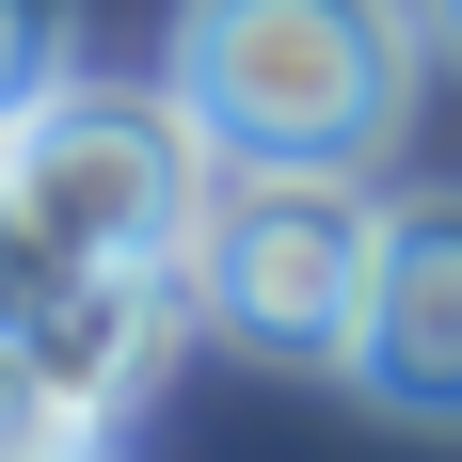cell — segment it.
<instances>
[{"instance_id": "cell-8", "label": "cell", "mask_w": 462, "mask_h": 462, "mask_svg": "<svg viewBox=\"0 0 462 462\" xmlns=\"http://www.w3.org/2000/svg\"><path fill=\"white\" fill-rule=\"evenodd\" d=\"M0 462H112V447H0Z\"/></svg>"}, {"instance_id": "cell-4", "label": "cell", "mask_w": 462, "mask_h": 462, "mask_svg": "<svg viewBox=\"0 0 462 462\" xmlns=\"http://www.w3.org/2000/svg\"><path fill=\"white\" fill-rule=\"evenodd\" d=\"M351 399L399 430H462V191H399L367 239V319H351Z\"/></svg>"}, {"instance_id": "cell-3", "label": "cell", "mask_w": 462, "mask_h": 462, "mask_svg": "<svg viewBox=\"0 0 462 462\" xmlns=\"http://www.w3.org/2000/svg\"><path fill=\"white\" fill-rule=\"evenodd\" d=\"M208 176H224V160L191 143L176 80L160 96L143 80H64V96H32V112L0 128V191H16L80 272H176Z\"/></svg>"}, {"instance_id": "cell-2", "label": "cell", "mask_w": 462, "mask_h": 462, "mask_svg": "<svg viewBox=\"0 0 462 462\" xmlns=\"http://www.w3.org/2000/svg\"><path fill=\"white\" fill-rule=\"evenodd\" d=\"M367 239H383V191L319 176V160H224L208 208H191L176 287L239 335V351H272V367H351Z\"/></svg>"}, {"instance_id": "cell-5", "label": "cell", "mask_w": 462, "mask_h": 462, "mask_svg": "<svg viewBox=\"0 0 462 462\" xmlns=\"http://www.w3.org/2000/svg\"><path fill=\"white\" fill-rule=\"evenodd\" d=\"M80 80V0H0V128Z\"/></svg>"}, {"instance_id": "cell-7", "label": "cell", "mask_w": 462, "mask_h": 462, "mask_svg": "<svg viewBox=\"0 0 462 462\" xmlns=\"http://www.w3.org/2000/svg\"><path fill=\"white\" fill-rule=\"evenodd\" d=\"M415 32H430V48H447V64H462V0H415Z\"/></svg>"}, {"instance_id": "cell-1", "label": "cell", "mask_w": 462, "mask_h": 462, "mask_svg": "<svg viewBox=\"0 0 462 462\" xmlns=\"http://www.w3.org/2000/svg\"><path fill=\"white\" fill-rule=\"evenodd\" d=\"M415 16L399 0H191L176 16V112L208 160H319L367 176L415 112Z\"/></svg>"}, {"instance_id": "cell-6", "label": "cell", "mask_w": 462, "mask_h": 462, "mask_svg": "<svg viewBox=\"0 0 462 462\" xmlns=\"http://www.w3.org/2000/svg\"><path fill=\"white\" fill-rule=\"evenodd\" d=\"M0 447H48V415H32V367L0 351Z\"/></svg>"}]
</instances>
